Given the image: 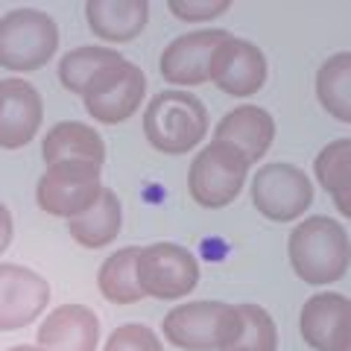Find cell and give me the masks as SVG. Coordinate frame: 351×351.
Returning <instances> with one entry per match:
<instances>
[{"instance_id":"2e32d148","label":"cell","mask_w":351,"mask_h":351,"mask_svg":"<svg viewBox=\"0 0 351 351\" xmlns=\"http://www.w3.org/2000/svg\"><path fill=\"white\" fill-rule=\"evenodd\" d=\"M272 138H276V120L261 106L232 108L214 129V141L237 149L246 158V164H255L267 156Z\"/></svg>"},{"instance_id":"30bf717a","label":"cell","mask_w":351,"mask_h":351,"mask_svg":"<svg viewBox=\"0 0 351 351\" xmlns=\"http://www.w3.org/2000/svg\"><path fill=\"white\" fill-rule=\"evenodd\" d=\"M144 91H147L144 71L132 62H123V64H117L114 71H108L103 80L82 97L85 112L108 126L123 123V120H129L141 108Z\"/></svg>"},{"instance_id":"52a82bcc","label":"cell","mask_w":351,"mask_h":351,"mask_svg":"<svg viewBox=\"0 0 351 351\" xmlns=\"http://www.w3.org/2000/svg\"><path fill=\"white\" fill-rule=\"evenodd\" d=\"M103 167L94 164H50L36 188V202L50 217L71 219L91 208L100 196Z\"/></svg>"},{"instance_id":"cb8c5ba5","label":"cell","mask_w":351,"mask_h":351,"mask_svg":"<svg viewBox=\"0 0 351 351\" xmlns=\"http://www.w3.org/2000/svg\"><path fill=\"white\" fill-rule=\"evenodd\" d=\"M316 179L319 184L334 196L337 211L343 217H351V202H348V179H351V141L337 138L331 141L319 156H316Z\"/></svg>"},{"instance_id":"3957f363","label":"cell","mask_w":351,"mask_h":351,"mask_svg":"<svg viewBox=\"0 0 351 351\" xmlns=\"http://www.w3.org/2000/svg\"><path fill=\"white\" fill-rule=\"evenodd\" d=\"M59 47V27L41 9H12L0 18V68L29 73L44 68Z\"/></svg>"},{"instance_id":"e0dca14e","label":"cell","mask_w":351,"mask_h":351,"mask_svg":"<svg viewBox=\"0 0 351 351\" xmlns=\"http://www.w3.org/2000/svg\"><path fill=\"white\" fill-rule=\"evenodd\" d=\"M41 158L44 164H106L103 138L94 132V126L80 123V120H62L53 126L41 141Z\"/></svg>"},{"instance_id":"7a4b0ae2","label":"cell","mask_w":351,"mask_h":351,"mask_svg":"<svg viewBox=\"0 0 351 351\" xmlns=\"http://www.w3.org/2000/svg\"><path fill=\"white\" fill-rule=\"evenodd\" d=\"M144 135L164 156H184L208 135V112L202 100L188 91H161L144 112Z\"/></svg>"},{"instance_id":"7402d4cb","label":"cell","mask_w":351,"mask_h":351,"mask_svg":"<svg viewBox=\"0 0 351 351\" xmlns=\"http://www.w3.org/2000/svg\"><path fill=\"white\" fill-rule=\"evenodd\" d=\"M138 246L117 249L114 255L103 261L100 272H97V287L112 304H138L147 295L141 290L138 276H135V261H138Z\"/></svg>"},{"instance_id":"ffe728a7","label":"cell","mask_w":351,"mask_h":351,"mask_svg":"<svg viewBox=\"0 0 351 351\" xmlns=\"http://www.w3.org/2000/svg\"><path fill=\"white\" fill-rule=\"evenodd\" d=\"M278 328L258 304H232V322L219 351H276Z\"/></svg>"},{"instance_id":"44dd1931","label":"cell","mask_w":351,"mask_h":351,"mask_svg":"<svg viewBox=\"0 0 351 351\" xmlns=\"http://www.w3.org/2000/svg\"><path fill=\"white\" fill-rule=\"evenodd\" d=\"M126 59L117 50L108 47H76L59 62V82L71 94L85 97L108 71H114Z\"/></svg>"},{"instance_id":"d6986e66","label":"cell","mask_w":351,"mask_h":351,"mask_svg":"<svg viewBox=\"0 0 351 351\" xmlns=\"http://www.w3.org/2000/svg\"><path fill=\"white\" fill-rule=\"evenodd\" d=\"M120 226H123V211L117 193L103 188L91 208L68 219V234L85 249H103L117 237Z\"/></svg>"},{"instance_id":"8992f818","label":"cell","mask_w":351,"mask_h":351,"mask_svg":"<svg viewBox=\"0 0 351 351\" xmlns=\"http://www.w3.org/2000/svg\"><path fill=\"white\" fill-rule=\"evenodd\" d=\"M252 202L272 223H290L313 202V184L295 164H263L252 179Z\"/></svg>"},{"instance_id":"9c48e42d","label":"cell","mask_w":351,"mask_h":351,"mask_svg":"<svg viewBox=\"0 0 351 351\" xmlns=\"http://www.w3.org/2000/svg\"><path fill=\"white\" fill-rule=\"evenodd\" d=\"M208 80L228 97H252L267 82V59L252 41L228 32L211 56Z\"/></svg>"},{"instance_id":"4316f807","label":"cell","mask_w":351,"mask_h":351,"mask_svg":"<svg viewBox=\"0 0 351 351\" xmlns=\"http://www.w3.org/2000/svg\"><path fill=\"white\" fill-rule=\"evenodd\" d=\"M9 243H12V214H9V208L0 202V255L6 252Z\"/></svg>"},{"instance_id":"8fae6325","label":"cell","mask_w":351,"mask_h":351,"mask_svg":"<svg viewBox=\"0 0 351 351\" xmlns=\"http://www.w3.org/2000/svg\"><path fill=\"white\" fill-rule=\"evenodd\" d=\"M50 302V284L18 263H0V331H21Z\"/></svg>"},{"instance_id":"6da1fadb","label":"cell","mask_w":351,"mask_h":351,"mask_svg":"<svg viewBox=\"0 0 351 351\" xmlns=\"http://www.w3.org/2000/svg\"><path fill=\"white\" fill-rule=\"evenodd\" d=\"M290 263L304 284H334L348 272V232L331 217H307L290 232Z\"/></svg>"},{"instance_id":"d4e9b609","label":"cell","mask_w":351,"mask_h":351,"mask_svg":"<svg viewBox=\"0 0 351 351\" xmlns=\"http://www.w3.org/2000/svg\"><path fill=\"white\" fill-rule=\"evenodd\" d=\"M106 351H164V346L152 328L129 322V325H120L117 331L108 337Z\"/></svg>"},{"instance_id":"ba28073f","label":"cell","mask_w":351,"mask_h":351,"mask_svg":"<svg viewBox=\"0 0 351 351\" xmlns=\"http://www.w3.org/2000/svg\"><path fill=\"white\" fill-rule=\"evenodd\" d=\"M232 322V304L226 302H188L176 304L164 316L167 343L184 351H219Z\"/></svg>"},{"instance_id":"277c9868","label":"cell","mask_w":351,"mask_h":351,"mask_svg":"<svg viewBox=\"0 0 351 351\" xmlns=\"http://www.w3.org/2000/svg\"><path fill=\"white\" fill-rule=\"evenodd\" d=\"M249 164L237 149L228 144L211 141L199 156L193 158L188 173V193L196 205L202 208H226L232 205L246 184Z\"/></svg>"},{"instance_id":"ac0fdd59","label":"cell","mask_w":351,"mask_h":351,"mask_svg":"<svg viewBox=\"0 0 351 351\" xmlns=\"http://www.w3.org/2000/svg\"><path fill=\"white\" fill-rule=\"evenodd\" d=\"M85 18H88V29L97 38L126 44L144 32L149 18V3L147 0H88Z\"/></svg>"},{"instance_id":"9a60e30c","label":"cell","mask_w":351,"mask_h":351,"mask_svg":"<svg viewBox=\"0 0 351 351\" xmlns=\"http://www.w3.org/2000/svg\"><path fill=\"white\" fill-rule=\"evenodd\" d=\"M100 319L85 304H59L38 328V348L44 351H97Z\"/></svg>"},{"instance_id":"5bb4252c","label":"cell","mask_w":351,"mask_h":351,"mask_svg":"<svg viewBox=\"0 0 351 351\" xmlns=\"http://www.w3.org/2000/svg\"><path fill=\"white\" fill-rule=\"evenodd\" d=\"M302 339L316 351H348V299L343 293H316L299 316Z\"/></svg>"},{"instance_id":"4fadbf2b","label":"cell","mask_w":351,"mask_h":351,"mask_svg":"<svg viewBox=\"0 0 351 351\" xmlns=\"http://www.w3.org/2000/svg\"><path fill=\"white\" fill-rule=\"evenodd\" d=\"M228 36L226 29H196L173 38L161 53L158 71L173 85H202L208 82V64L214 50Z\"/></svg>"},{"instance_id":"7c38bea8","label":"cell","mask_w":351,"mask_h":351,"mask_svg":"<svg viewBox=\"0 0 351 351\" xmlns=\"http://www.w3.org/2000/svg\"><path fill=\"white\" fill-rule=\"evenodd\" d=\"M44 120V103L38 88L12 76L0 80V149L27 147Z\"/></svg>"},{"instance_id":"5b68a950","label":"cell","mask_w":351,"mask_h":351,"mask_svg":"<svg viewBox=\"0 0 351 351\" xmlns=\"http://www.w3.org/2000/svg\"><path fill=\"white\" fill-rule=\"evenodd\" d=\"M135 276L144 295L158 302H179L199 284V263L179 243H152L138 252Z\"/></svg>"},{"instance_id":"484cf974","label":"cell","mask_w":351,"mask_h":351,"mask_svg":"<svg viewBox=\"0 0 351 351\" xmlns=\"http://www.w3.org/2000/svg\"><path fill=\"white\" fill-rule=\"evenodd\" d=\"M228 0H167V9L179 21H191V24H202V21H214L217 15L228 12Z\"/></svg>"},{"instance_id":"83f0119b","label":"cell","mask_w":351,"mask_h":351,"mask_svg":"<svg viewBox=\"0 0 351 351\" xmlns=\"http://www.w3.org/2000/svg\"><path fill=\"white\" fill-rule=\"evenodd\" d=\"M9 351H44V348H38V346H12Z\"/></svg>"},{"instance_id":"603a6c76","label":"cell","mask_w":351,"mask_h":351,"mask_svg":"<svg viewBox=\"0 0 351 351\" xmlns=\"http://www.w3.org/2000/svg\"><path fill=\"white\" fill-rule=\"evenodd\" d=\"M316 94L322 108L339 123H351V56L337 53L316 73Z\"/></svg>"}]
</instances>
